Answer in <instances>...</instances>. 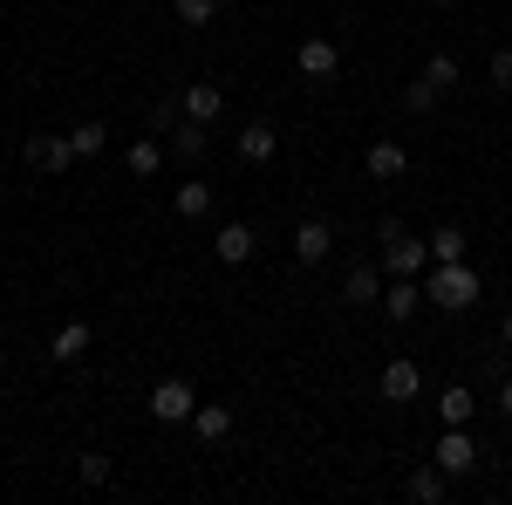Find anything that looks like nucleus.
Here are the masks:
<instances>
[{
    "label": "nucleus",
    "instance_id": "nucleus-24",
    "mask_svg": "<svg viewBox=\"0 0 512 505\" xmlns=\"http://www.w3.org/2000/svg\"><path fill=\"white\" fill-rule=\"evenodd\" d=\"M424 82H431L437 96H444V89H458V62H451V55H431V62H424Z\"/></svg>",
    "mask_w": 512,
    "mask_h": 505
},
{
    "label": "nucleus",
    "instance_id": "nucleus-10",
    "mask_svg": "<svg viewBox=\"0 0 512 505\" xmlns=\"http://www.w3.org/2000/svg\"><path fill=\"white\" fill-rule=\"evenodd\" d=\"M28 164H35V171H69V164H76V144H69V137H28Z\"/></svg>",
    "mask_w": 512,
    "mask_h": 505
},
{
    "label": "nucleus",
    "instance_id": "nucleus-3",
    "mask_svg": "<svg viewBox=\"0 0 512 505\" xmlns=\"http://www.w3.org/2000/svg\"><path fill=\"white\" fill-rule=\"evenodd\" d=\"M431 465L444 471V478H465V471L478 465V444L465 437V424H444V437H437V451H431Z\"/></svg>",
    "mask_w": 512,
    "mask_h": 505
},
{
    "label": "nucleus",
    "instance_id": "nucleus-14",
    "mask_svg": "<svg viewBox=\"0 0 512 505\" xmlns=\"http://www.w3.org/2000/svg\"><path fill=\"white\" fill-rule=\"evenodd\" d=\"M192 430L205 437V444H219V437H233V410H226V403H198V410H192Z\"/></svg>",
    "mask_w": 512,
    "mask_h": 505
},
{
    "label": "nucleus",
    "instance_id": "nucleus-12",
    "mask_svg": "<svg viewBox=\"0 0 512 505\" xmlns=\"http://www.w3.org/2000/svg\"><path fill=\"white\" fill-rule=\"evenodd\" d=\"M417 389H424V369H417V362H390V369H383V396H390V403H417Z\"/></svg>",
    "mask_w": 512,
    "mask_h": 505
},
{
    "label": "nucleus",
    "instance_id": "nucleus-18",
    "mask_svg": "<svg viewBox=\"0 0 512 505\" xmlns=\"http://www.w3.org/2000/svg\"><path fill=\"white\" fill-rule=\"evenodd\" d=\"M472 410H478V403H472V389H465V383H451L444 396H437V417H444V424H472Z\"/></svg>",
    "mask_w": 512,
    "mask_h": 505
},
{
    "label": "nucleus",
    "instance_id": "nucleus-19",
    "mask_svg": "<svg viewBox=\"0 0 512 505\" xmlns=\"http://www.w3.org/2000/svg\"><path fill=\"white\" fill-rule=\"evenodd\" d=\"M171 212H178V219H205V212H212V185H178V192H171Z\"/></svg>",
    "mask_w": 512,
    "mask_h": 505
},
{
    "label": "nucleus",
    "instance_id": "nucleus-17",
    "mask_svg": "<svg viewBox=\"0 0 512 505\" xmlns=\"http://www.w3.org/2000/svg\"><path fill=\"white\" fill-rule=\"evenodd\" d=\"M403 499H417V505H437V499H444V471H437V465L410 471V478H403Z\"/></svg>",
    "mask_w": 512,
    "mask_h": 505
},
{
    "label": "nucleus",
    "instance_id": "nucleus-20",
    "mask_svg": "<svg viewBox=\"0 0 512 505\" xmlns=\"http://www.w3.org/2000/svg\"><path fill=\"white\" fill-rule=\"evenodd\" d=\"M171 7H178L185 28H212V21H219V0H171Z\"/></svg>",
    "mask_w": 512,
    "mask_h": 505
},
{
    "label": "nucleus",
    "instance_id": "nucleus-29",
    "mask_svg": "<svg viewBox=\"0 0 512 505\" xmlns=\"http://www.w3.org/2000/svg\"><path fill=\"white\" fill-rule=\"evenodd\" d=\"M499 403H506V417H512V376H506V383H499Z\"/></svg>",
    "mask_w": 512,
    "mask_h": 505
},
{
    "label": "nucleus",
    "instance_id": "nucleus-5",
    "mask_svg": "<svg viewBox=\"0 0 512 505\" xmlns=\"http://www.w3.org/2000/svg\"><path fill=\"white\" fill-rule=\"evenodd\" d=\"M328 253H335V226H328V219H301V226H294V260H301V267H321Z\"/></svg>",
    "mask_w": 512,
    "mask_h": 505
},
{
    "label": "nucleus",
    "instance_id": "nucleus-9",
    "mask_svg": "<svg viewBox=\"0 0 512 505\" xmlns=\"http://www.w3.org/2000/svg\"><path fill=\"white\" fill-rule=\"evenodd\" d=\"M362 171L390 185V178H403V171H410V151H403L396 137H383V144H369V157H362Z\"/></svg>",
    "mask_w": 512,
    "mask_h": 505
},
{
    "label": "nucleus",
    "instance_id": "nucleus-26",
    "mask_svg": "<svg viewBox=\"0 0 512 505\" xmlns=\"http://www.w3.org/2000/svg\"><path fill=\"white\" fill-rule=\"evenodd\" d=\"M171 151H178V157H205V123H185V130H171Z\"/></svg>",
    "mask_w": 512,
    "mask_h": 505
},
{
    "label": "nucleus",
    "instance_id": "nucleus-22",
    "mask_svg": "<svg viewBox=\"0 0 512 505\" xmlns=\"http://www.w3.org/2000/svg\"><path fill=\"white\" fill-rule=\"evenodd\" d=\"M158 164H164V151L151 144V137H137V144H130V171H137V178H158Z\"/></svg>",
    "mask_w": 512,
    "mask_h": 505
},
{
    "label": "nucleus",
    "instance_id": "nucleus-28",
    "mask_svg": "<svg viewBox=\"0 0 512 505\" xmlns=\"http://www.w3.org/2000/svg\"><path fill=\"white\" fill-rule=\"evenodd\" d=\"M492 89H512V48L492 55Z\"/></svg>",
    "mask_w": 512,
    "mask_h": 505
},
{
    "label": "nucleus",
    "instance_id": "nucleus-30",
    "mask_svg": "<svg viewBox=\"0 0 512 505\" xmlns=\"http://www.w3.org/2000/svg\"><path fill=\"white\" fill-rule=\"evenodd\" d=\"M499 335H506V349H512V314H506V321H499Z\"/></svg>",
    "mask_w": 512,
    "mask_h": 505
},
{
    "label": "nucleus",
    "instance_id": "nucleus-4",
    "mask_svg": "<svg viewBox=\"0 0 512 505\" xmlns=\"http://www.w3.org/2000/svg\"><path fill=\"white\" fill-rule=\"evenodd\" d=\"M192 410H198L192 383H178V376H164V383L151 389V417H158V424H192Z\"/></svg>",
    "mask_w": 512,
    "mask_h": 505
},
{
    "label": "nucleus",
    "instance_id": "nucleus-7",
    "mask_svg": "<svg viewBox=\"0 0 512 505\" xmlns=\"http://www.w3.org/2000/svg\"><path fill=\"white\" fill-rule=\"evenodd\" d=\"M178 110H185V123H219V110H226V89H219V82H192V89L178 96Z\"/></svg>",
    "mask_w": 512,
    "mask_h": 505
},
{
    "label": "nucleus",
    "instance_id": "nucleus-6",
    "mask_svg": "<svg viewBox=\"0 0 512 505\" xmlns=\"http://www.w3.org/2000/svg\"><path fill=\"white\" fill-rule=\"evenodd\" d=\"M294 69H301V76L308 82H328L335 76V69H342V48H335V41H301V48H294Z\"/></svg>",
    "mask_w": 512,
    "mask_h": 505
},
{
    "label": "nucleus",
    "instance_id": "nucleus-2",
    "mask_svg": "<svg viewBox=\"0 0 512 505\" xmlns=\"http://www.w3.org/2000/svg\"><path fill=\"white\" fill-rule=\"evenodd\" d=\"M424 267H431V239H410L390 219V226H383V273L396 280V273H424Z\"/></svg>",
    "mask_w": 512,
    "mask_h": 505
},
{
    "label": "nucleus",
    "instance_id": "nucleus-31",
    "mask_svg": "<svg viewBox=\"0 0 512 505\" xmlns=\"http://www.w3.org/2000/svg\"><path fill=\"white\" fill-rule=\"evenodd\" d=\"M431 7H451V0H431Z\"/></svg>",
    "mask_w": 512,
    "mask_h": 505
},
{
    "label": "nucleus",
    "instance_id": "nucleus-15",
    "mask_svg": "<svg viewBox=\"0 0 512 505\" xmlns=\"http://www.w3.org/2000/svg\"><path fill=\"white\" fill-rule=\"evenodd\" d=\"M48 355H55V362H82V355H89V321H69V328H55Z\"/></svg>",
    "mask_w": 512,
    "mask_h": 505
},
{
    "label": "nucleus",
    "instance_id": "nucleus-1",
    "mask_svg": "<svg viewBox=\"0 0 512 505\" xmlns=\"http://www.w3.org/2000/svg\"><path fill=\"white\" fill-rule=\"evenodd\" d=\"M478 273L465 267V260H431L424 267V301L431 308H444V314H465V308H478Z\"/></svg>",
    "mask_w": 512,
    "mask_h": 505
},
{
    "label": "nucleus",
    "instance_id": "nucleus-27",
    "mask_svg": "<svg viewBox=\"0 0 512 505\" xmlns=\"http://www.w3.org/2000/svg\"><path fill=\"white\" fill-rule=\"evenodd\" d=\"M76 478H82V485H110V458H103V451H82Z\"/></svg>",
    "mask_w": 512,
    "mask_h": 505
},
{
    "label": "nucleus",
    "instance_id": "nucleus-23",
    "mask_svg": "<svg viewBox=\"0 0 512 505\" xmlns=\"http://www.w3.org/2000/svg\"><path fill=\"white\" fill-rule=\"evenodd\" d=\"M431 260H465V233H458V226H437L431 233Z\"/></svg>",
    "mask_w": 512,
    "mask_h": 505
},
{
    "label": "nucleus",
    "instance_id": "nucleus-11",
    "mask_svg": "<svg viewBox=\"0 0 512 505\" xmlns=\"http://www.w3.org/2000/svg\"><path fill=\"white\" fill-rule=\"evenodd\" d=\"M212 253H219V260H226V267H246V260H253V226H219V233H212Z\"/></svg>",
    "mask_w": 512,
    "mask_h": 505
},
{
    "label": "nucleus",
    "instance_id": "nucleus-25",
    "mask_svg": "<svg viewBox=\"0 0 512 505\" xmlns=\"http://www.w3.org/2000/svg\"><path fill=\"white\" fill-rule=\"evenodd\" d=\"M403 110H410V117H431V110H437V89H431L424 76H417L410 89H403Z\"/></svg>",
    "mask_w": 512,
    "mask_h": 505
},
{
    "label": "nucleus",
    "instance_id": "nucleus-13",
    "mask_svg": "<svg viewBox=\"0 0 512 505\" xmlns=\"http://www.w3.org/2000/svg\"><path fill=\"white\" fill-rule=\"evenodd\" d=\"M274 151H280L274 123H246V130H239V157H246V164H267Z\"/></svg>",
    "mask_w": 512,
    "mask_h": 505
},
{
    "label": "nucleus",
    "instance_id": "nucleus-8",
    "mask_svg": "<svg viewBox=\"0 0 512 505\" xmlns=\"http://www.w3.org/2000/svg\"><path fill=\"white\" fill-rule=\"evenodd\" d=\"M417 308H424V280H417V273H396L390 287H383V314H390V321H410Z\"/></svg>",
    "mask_w": 512,
    "mask_h": 505
},
{
    "label": "nucleus",
    "instance_id": "nucleus-21",
    "mask_svg": "<svg viewBox=\"0 0 512 505\" xmlns=\"http://www.w3.org/2000/svg\"><path fill=\"white\" fill-rule=\"evenodd\" d=\"M69 144H76V157H96L110 144V123H82V130H69Z\"/></svg>",
    "mask_w": 512,
    "mask_h": 505
},
{
    "label": "nucleus",
    "instance_id": "nucleus-16",
    "mask_svg": "<svg viewBox=\"0 0 512 505\" xmlns=\"http://www.w3.org/2000/svg\"><path fill=\"white\" fill-rule=\"evenodd\" d=\"M342 294H349V308L383 301V273H376V267H349V287H342Z\"/></svg>",
    "mask_w": 512,
    "mask_h": 505
}]
</instances>
